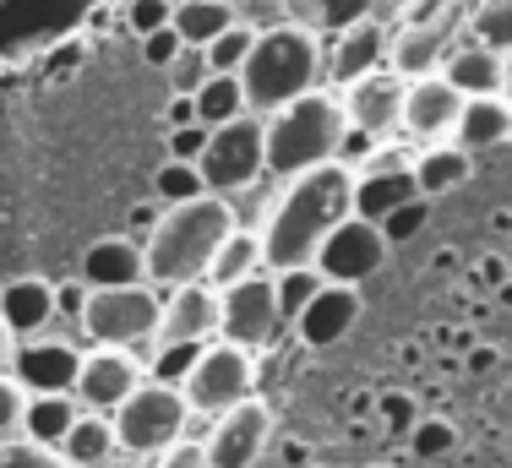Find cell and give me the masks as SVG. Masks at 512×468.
I'll return each mask as SVG.
<instances>
[{
	"mask_svg": "<svg viewBox=\"0 0 512 468\" xmlns=\"http://www.w3.org/2000/svg\"><path fill=\"white\" fill-rule=\"evenodd\" d=\"M420 196L425 191H420V180H414V164H382V169L355 175V213L376 218V224H387L398 207L420 202Z\"/></svg>",
	"mask_w": 512,
	"mask_h": 468,
	"instance_id": "44dd1931",
	"label": "cell"
},
{
	"mask_svg": "<svg viewBox=\"0 0 512 468\" xmlns=\"http://www.w3.org/2000/svg\"><path fill=\"white\" fill-rule=\"evenodd\" d=\"M158 468H207V441H169L164 452H158Z\"/></svg>",
	"mask_w": 512,
	"mask_h": 468,
	"instance_id": "ee69618b",
	"label": "cell"
},
{
	"mask_svg": "<svg viewBox=\"0 0 512 468\" xmlns=\"http://www.w3.org/2000/svg\"><path fill=\"white\" fill-rule=\"evenodd\" d=\"M284 6H289V0H240L235 11H240V22H251L256 33H267V28H278V22L289 17Z\"/></svg>",
	"mask_w": 512,
	"mask_h": 468,
	"instance_id": "7bdbcfd3",
	"label": "cell"
},
{
	"mask_svg": "<svg viewBox=\"0 0 512 468\" xmlns=\"http://www.w3.org/2000/svg\"><path fill=\"white\" fill-rule=\"evenodd\" d=\"M502 93L512 98V49H507V82H502Z\"/></svg>",
	"mask_w": 512,
	"mask_h": 468,
	"instance_id": "f907efd6",
	"label": "cell"
},
{
	"mask_svg": "<svg viewBox=\"0 0 512 468\" xmlns=\"http://www.w3.org/2000/svg\"><path fill=\"white\" fill-rule=\"evenodd\" d=\"M235 229V213L218 191H202L191 202H169L148 229V283L175 289V283L207 278V262L224 245V234Z\"/></svg>",
	"mask_w": 512,
	"mask_h": 468,
	"instance_id": "7a4b0ae2",
	"label": "cell"
},
{
	"mask_svg": "<svg viewBox=\"0 0 512 468\" xmlns=\"http://www.w3.org/2000/svg\"><path fill=\"white\" fill-rule=\"evenodd\" d=\"M207 71H213V66H207V55H202V49H191V44L169 60V82H175V93H197L207 82Z\"/></svg>",
	"mask_w": 512,
	"mask_h": 468,
	"instance_id": "ab89813d",
	"label": "cell"
},
{
	"mask_svg": "<svg viewBox=\"0 0 512 468\" xmlns=\"http://www.w3.org/2000/svg\"><path fill=\"white\" fill-rule=\"evenodd\" d=\"M355 322H360V283H322L289 327L300 332L306 349H333L355 332Z\"/></svg>",
	"mask_w": 512,
	"mask_h": 468,
	"instance_id": "9a60e30c",
	"label": "cell"
},
{
	"mask_svg": "<svg viewBox=\"0 0 512 468\" xmlns=\"http://www.w3.org/2000/svg\"><path fill=\"white\" fill-rule=\"evenodd\" d=\"M382 6H387V11H414L420 0H382Z\"/></svg>",
	"mask_w": 512,
	"mask_h": 468,
	"instance_id": "681fc988",
	"label": "cell"
},
{
	"mask_svg": "<svg viewBox=\"0 0 512 468\" xmlns=\"http://www.w3.org/2000/svg\"><path fill=\"white\" fill-rule=\"evenodd\" d=\"M458 109H463V93L442 77V71H425V77L404 82V131L409 137H420V142L453 137Z\"/></svg>",
	"mask_w": 512,
	"mask_h": 468,
	"instance_id": "e0dca14e",
	"label": "cell"
},
{
	"mask_svg": "<svg viewBox=\"0 0 512 468\" xmlns=\"http://www.w3.org/2000/svg\"><path fill=\"white\" fill-rule=\"evenodd\" d=\"M60 452H66L77 468H109V463H115V452H120L115 420H109V414H99V409H82L77 425H71L66 441H60Z\"/></svg>",
	"mask_w": 512,
	"mask_h": 468,
	"instance_id": "4316f807",
	"label": "cell"
},
{
	"mask_svg": "<svg viewBox=\"0 0 512 468\" xmlns=\"http://www.w3.org/2000/svg\"><path fill=\"white\" fill-rule=\"evenodd\" d=\"M82 305H88V283H55V316H71V322H82Z\"/></svg>",
	"mask_w": 512,
	"mask_h": 468,
	"instance_id": "bcb514c9",
	"label": "cell"
},
{
	"mask_svg": "<svg viewBox=\"0 0 512 468\" xmlns=\"http://www.w3.org/2000/svg\"><path fill=\"white\" fill-rule=\"evenodd\" d=\"M82 398L77 392H28V409H22V436L44 441V447H60L66 430L77 425Z\"/></svg>",
	"mask_w": 512,
	"mask_h": 468,
	"instance_id": "484cf974",
	"label": "cell"
},
{
	"mask_svg": "<svg viewBox=\"0 0 512 468\" xmlns=\"http://www.w3.org/2000/svg\"><path fill=\"white\" fill-rule=\"evenodd\" d=\"M169 6H180V0H169Z\"/></svg>",
	"mask_w": 512,
	"mask_h": 468,
	"instance_id": "f5cc1de1",
	"label": "cell"
},
{
	"mask_svg": "<svg viewBox=\"0 0 512 468\" xmlns=\"http://www.w3.org/2000/svg\"><path fill=\"white\" fill-rule=\"evenodd\" d=\"M142 381V365L131 360V349H115V343H99L93 354H82V371H77V398L82 409H99L109 414L115 403H126V392Z\"/></svg>",
	"mask_w": 512,
	"mask_h": 468,
	"instance_id": "ac0fdd59",
	"label": "cell"
},
{
	"mask_svg": "<svg viewBox=\"0 0 512 468\" xmlns=\"http://www.w3.org/2000/svg\"><path fill=\"white\" fill-rule=\"evenodd\" d=\"M463 6L453 0V6H436V17L425 11V17H414L409 28H398L393 33V44H387V66L398 71V77H425V71H442V60H447V49H453L458 39V28H463Z\"/></svg>",
	"mask_w": 512,
	"mask_h": 468,
	"instance_id": "8fae6325",
	"label": "cell"
},
{
	"mask_svg": "<svg viewBox=\"0 0 512 468\" xmlns=\"http://www.w3.org/2000/svg\"><path fill=\"white\" fill-rule=\"evenodd\" d=\"M224 6H240V0H224Z\"/></svg>",
	"mask_w": 512,
	"mask_h": 468,
	"instance_id": "816d5d0a",
	"label": "cell"
},
{
	"mask_svg": "<svg viewBox=\"0 0 512 468\" xmlns=\"http://www.w3.org/2000/svg\"><path fill=\"white\" fill-rule=\"evenodd\" d=\"M0 468H77L60 447H44V441H28V436H11L0 441Z\"/></svg>",
	"mask_w": 512,
	"mask_h": 468,
	"instance_id": "e575fe53",
	"label": "cell"
},
{
	"mask_svg": "<svg viewBox=\"0 0 512 468\" xmlns=\"http://www.w3.org/2000/svg\"><path fill=\"white\" fill-rule=\"evenodd\" d=\"M512 137V98L507 93H469L458 109L453 142L469 147V153H485V147H502Z\"/></svg>",
	"mask_w": 512,
	"mask_h": 468,
	"instance_id": "7402d4cb",
	"label": "cell"
},
{
	"mask_svg": "<svg viewBox=\"0 0 512 468\" xmlns=\"http://www.w3.org/2000/svg\"><path fill=\"white\" fill-rule=\"evenodd\" d=\"M180 33H175V22H169V28H153V33H142V60H148V66H158V71H169V60L180 55Z\"/></svg>",
	"mask_w": 512,
	"mask_h": 468,
	"instance_id": "b9f144b4",
	"label": "cell"
},
{
	"mask_svg": "<svg viewBox=\"0 0 512 468\" xmlns=\"http://www.w3.org/2000/svg\"><path fill=\"white\" fill-rule=\"evenodd\" d=\"M22 409H28V387L0 371V441L22 436Z\"/></svg>",
	"mask_w": 512,
	"mask_h": 468,
	"instance_id": "74e56055",
	"label": "cell"
},
{
	"mask_svg": "<svg viewBox=\"0 0 512 468\" xmlns=\"http://www.w3.org/2000/svg\"><path fill=\"white\" fill-rule=\"evenodd\" d=\"M191 120H197V98L175 93V98H169V126H191Z\"/></svg>",
	"mask_w": 512,
	"mask_h": 468,
	"instance_id": "7dc6e473",
	"label": "cell"
},
{
	"mask_svg": "<svg viewBox=\"0 0 512 468\" xmlns=\"http://www.w3.org/2000/svg\"><path fill=\"white\" fill-rule=\"evenodd\" d=\"M93 0H0V55H28L33 44H50Z\"/></svg>",
	"mask_w": 512,
	"mask_h": 468,
	"instance_id": "4fadbf2b",
	"label": "cell"
},
{
	"mask_svg": "<svg viewBox=\"0 0 512 468\" xmlns=\"http://www.w3.org/2000/svg\"><path fill=\"white\" fill-rule=\"evenodd\" d=\"M251 44H256V28L235 17L213 44L202 49V55H207V66H213V71H240V66H246V55H251Z\"/></svg>",
	"mask_w": 512,
	"mask_h": 468,
	"instance_id": "836d02e7",
	"label": "cell"
},
{
	"mask_svg": "<svg viewBox=\"0 0 512 468\" xmlns=\"http://www.w3.org/2000/svg\"><path fill=\"white\" fill-rule=\"evenodd\" d=\"M376 66H387V28L376 17H360V22H349V28H338L333 55H327L322 71L338 88H349V82H360L365 71H376Z\"/></svg>",
	"mask_w": 512,
	"mask_h": 468,
	"instance_id": "ffe728a7",
	"label": "cell"
},
{
	"mask_svg": "<svg viewBox=\"0 0 512 468\" xmlns=\"http://www.w3.org/2000/svg\"><path fill=\"white\" fill-rule=\"evenodd\" d=\"M376 11H382V0H306V22H327V28H349Z\"/></svg>",
	"mask_w": 512,
	"mask_h": 468,
	"instance_id": "8d00e7d4",
	"label": "cell"
},
{
	"mask_svg": "<svg viewBox=\"0 0 512 468\" xmlns=\"http://www.w3.org/2000/svg\"><path fill=\"white\" fill-rule=\"evenodd\" d=\"M197 354H202V343H164V349H158V360H153V376L158 381H186V371L191 365H197Z\"/></svg>",
	"mask_w": 512,
	"mask_h": 468,
	"instance_id": "f35d334b",
	"label": "cell"
},
{
	"mask_svg": "<svg viewBox=\"0 0 512 468\" xmlns=\"http://www.w3.org/2000/svg\"><path fill=\"white\" fill-rule=\"evenodd\" d=\"M469 39H480V44H491V49H512V0H474V11H469Z\"/></svg>",
	"mask_w": 512,
	"mask_h": 468,
	"instance_id": "1f68e13d",
	"label": "cell"
},
{
	"mask_svg": "<svg viewBox=\"0 0 512 468\" xmlns=\"http://www.w3.org/2000/svg\"><path fill=\"white\" fill-rule=\"evenodd\" d=\"M142 278H148V251H142L137 240L109 234V240H93L88 251H82V283H88V289H109V283H142Z\"/></svg>",
	"mask_w": 512,
	"mask_h": 468,
	"instance_id": "d4e9b609",
	"label": "cell"
},
{
	"mask_svg": "<svg viewBox=\"0 0 512 468\" xmlns=\"http://www.w3.org/2000/svg\"><path fill=\"white\" fill-rule=\"evenodd\" d=\"M273 441V409L262 398H240L235 409H224L213 420V436H207V468H256V458Z\"/></svg>",
	"mask_w": 512,
	"mask_h": 468,
	"instance_id": "7c38bea8",
	"label": "cell"
},
{
	"mask_svg": "<svg viewBox=\"0 0 512 468\" xmlns=\"http://www.w3.org/2000/svg\"><path fill=\"white\" fill-rule=\"evenodd\" d=\"M77 371H82V349H71L60 338H44V332H33V338H22L11 349V376L28 392H71L77 387Z\"/></svg>",
	"mask_w": 512,
	"mask_h": 468,
	"instance_id": "2e32d148",
	"label": "cell"
},
{
	"mask_svg": "<svg viewBox=\"0 0 512 468\" xmlns=\"http://www.w3.org/2000/svg\"><path fill=\"white\" fill-rule=\"evenodd\" d=\"M256 267H267L262 262V229H229L224 234V245L213 251V262H207V283L213 289H229V283H240V278H251Z\"/></svg>",
	"mask_w": 512,
	"mask_h": 468,
	"instance_id": "83f0119b",
	"label": "cell"
},
{
	"mask_svg": "<svg viewBox=\"0 0 512 468\" xmlns=\"http://www.w3.org/2000/svg\"><path fill=\"white\" fill-rule=\"evenodd\" d=\"M344 115L355 131H365V137H393V131L404 126V77H398L393 66L365 71L360 82L344 88Z\"/></svg>",
	"mask_w": 512,
	"mask_h": 468,
	"instance_id": "5bb4252c",
	"label": "cell"
},
{
	"mask_svg": "<svg viewBox=\"0 0 512 468\" xmlns=\"http://www.w3.org/2000/svg\"><path fill=\"white\" fill-rule=\"evenodd\" d=\"M153 191H158V202H191V196H202L207 191V180H202V169L191 164V158H169L164 169L153 175Z\"/></svg>",
	"mask_w": 512,
	"mask_h": 468,
	"instance_id": "d6a6232c",
	"label": "cell"
},
{
	"mask_svg": "<svg viewBox=\"0 0 512 468\" xmlns=\"http://www.w3.org/2000/svg\"><path fill=\"white\" fill-rule=\"evenodd\" d=\"M180 392H186L191 414L218 420L224 409H235L240 398L256 392V354L240 349V343H229V338L202 343V354H197V365L186 371V381H180Z\"/></svg>",
	"mask_w": 512,
	"mask_h": 468,
	"instance_id": "ba28073f",
	"label": "cell"
},
{
	"mask_svg": "<svg viewBox=\"0 0 512 468\" xmlns=\"http://www.w3.org/2000/svg\"><path fill=\"white\" fill-rule=\"evenodd\" d=\"M442 77L453 82L463 98H469V93H502L507 55H502V49H491V44H480V39L453 44V49H447V60H442Z\"/></svg>",
	"mask_w": 512,
	"mask_h": 468,
	"instance_id": "cb8c5ba5",
	"label": "cell"
},
{
	"mask_svg": "<svg viewBox=\"0 0 512 468\" xmlns=\"http://www.w3.org/2000/svg\"><path fill=\"white\" fill-rule=\"evenodd\" d=\"M469 169H474V153L469 147H425L420 158H414V180H420V191L425 196H447V191H458L463 180H469Z\"/></svg>",
	"mask_w": 512,
	"mask_h": 468,
	"instance_id": "f1b7e54d",
	"label": "cell"
},
{
	"mask_svg": "<svg viewBox=\"0 0 512 468\" xmlns=\"http://www.w3.org/2000/svg\"><path fill=\"white\" fill-rule=\"evenodd\" d=\"M191 98H197V120H202L207 131L251 109V104H246V88H240V71H207V82H202Z\"/></svg>",
	"mask_w": 512,
	"mask_h": 468,
	"instance_id": "4dcf8cb0",
	"label": "cell"
},
{
	"mask_svg": "<svg viewBox=\"0 0 512 468\" xmlns=\"http://www.w3.org/2000/svg\"><path fill=\"white\" fill-rule=\"evenodd\" d=\"M169 17H175V6L169 0H126V28L137 33H153V28H169Z\"/></svg>",
	"mask_w": 512,
	"mask_h": 468,
	"instance_id": "60d3db41",
	"label": "cell"
},
{
	"mask_svg": "<svg viewBox=\"0 0 512 468\" xmlns=\"http://www.w3.org/2000/svg\"><path fill=\"white\" fill-rule=\"evenodd\" d=\"M109 420H115V441H120L126 458H158L169 441L186 436L191 403H186V392H180L175 381L153 376V381H137V387L126 392V403L109 409Z\"/></svg>",
	"mask_w": 512,
	"mask_h": 468,
	"instance_id": "5b68a950",
	"label": "cell"
},
{
	"mask_svg": "<svg viewBox=\"0 0 512 468\" xmlns=\"http://www.w3.org/2000/svg\"><path fill=\"white\" fill-rule=\"evenodd\" d=\"M273 278H278V311H284V322H295L300 305H306L311 294L327 283L316 267H284V273H273Z\"/></svg>",
	"mask_w": 512,
	"mask_h": 468,
	"instance_id": "d590c367",
	"label": "cell"
},
{
	"mask_svg": "<svg viewBox=\"0 0 512 468\" xmlns=\"http://www.w3.org/2000/svg\"><path fill=\"white\" fill-rule=\"evenodd\" d=\"M158 322H164V294L148 278L88 289V305H82V332L93 343H115V349H137V343L158 338Z\"/></svg>",
	"mask_w": 512,
	"mask_h": 468,
	"instance_id": "8992f818",
	"label": "cell"
},
{
	"mask_svg": "<svg viewBox=\"0 0 512 468\" xmlns=\"http://www.w3.org/2000/svg\"><path fill=\"white\" fill-rule=\"evenodd\" d=\"M0 316L17 338H33V332H50L55 316V283L50 278H11L0 283Z\"/></svg>",
	"mask_w": 512,
	"mask_h": 468,
	"instance_id": "603a6c76",
	"label": "cell"
},
{
	"mask_svg": "<svg viewBox=\"0 0 512 468\" xmlns=\"http://www.w3.org/2000/svg\"><path fill=\"white\" fill-rule=\"evenodd\" d=\"M202 147H207V126H202V120H191V126H169V158H191V164H197Z\"/></svg>",
	"mask_w": 512,
	"mask_h": 468,
	"instance_id": "f6af8a7d",
	"label": "cell"
},
{
	"mask_svg": "<svg viewBox=\"0 0 512 468\" xmlns=\"http://www.w3.org/2000/svg\"><path fill=\"white\" fill-rule=\"evenodd\" d=\"M355 213V169L344 158L333 164H316L306 175H289L284 196L273 202L262 224V262L273 273L284 267H311L322 240L333 234L344 218Z\"/></svg>",
	"mask_w": 512,
	"mask_h": 468,
	"instance_id": "6da1fadb",
	"label": "cell"
},
{
	"mask_svg": "<svg viewBox=\"0 0 512 468\" xmlns=\"http://www.w3.org/2000/svg\"><path fill=\"white\" fill-rule=\"evenodd\" d=\"M311 267L327 283H365L371 273H382V267H387V229L376 224V218L349 213L344 224L322 240V251H316Z\"/></svg>",
	"mask_w": 512,
	"mask_h": 468,
	"instance_id": "30bf717a",
	"label": "cell"
},
{
	"mask_svg": "<svg viewBox=\"0 0 512 468\" xmlns=\"http://www.w3.org/2000/svg\"><path fill=\"white\" fill-rule=\"evenodd\" d=\"M240 11L235 6H224V0H180L175 6V33H180V44H191V49H207L218 39V33L229 28V22H235Z\"/></svg>",
	"mask_w": 512,
	"mask_h": 468,
	"instance_id": "f546056e",
	"label": "cell"
},
{
	"mask_svg": "<svg viewBox=\"0 0 512 468\" xmlns=\"http://www.w3.org/2000/svg\"><path fill=\"white\" fill-rule=\"evenodd\" d=\"M316 77H322V49H316V39L306 28H295V22H278V28L256 33L246 66H240L246 104L262 109V115H273L278 104L311 93Z\"/></svg>",
	"mask_w": 512,
	"mask_h": 468,
	"instance_id": "277c9868",
	"label": "cell"
},
{
	"mask_svg": "<svg viewBox=\"0 0 512 468\" xmlns=\"http://www.w3.org/2000/svg\"><path fill=\"white\" fill-rule=\"evenodd\" d=\"M197 169H202L207 191H218V196L246 191L256 175H267V115L262 109H246V115H235V120L207 131Z\"/></svg>",
	"mask_w": 512,
	"mask_h": 468,
	"instance_id": "52a82bcc",
	"label": "cell"
},
{
	"mask_svg": "<svg viewBox=\"0 0 512 468\" xmlns=\"http://www.w3.org/2000/svg\"><path fill=\"white\" fill-rule=\"evenodd\" d=\"M284 327L289 322H284V311H278L273 267H256L251 278L218 289V338H229V343H240V349L256 354V349H267Z\"/></svg>",
	"mask_w": 512,
	"mask_h": 468,
	"instance_id": "9c48e42d",
	"label": "cell"
},
{
	"mask_svg": "<svg viewBox=\"0 0 512 468\" xmlns=\"http://www.w3.org/2000/svg\"><path fill=\"white\" fill-rule=\"evenodd\" d=\"M218 338V289L207 278L175 283L164 300L158 343H213Z\"/></svg>",
	"mask_w": 512,
	"mask_h": 468,
	"instance_id": "d6986e66",
	"label": "cell"
},
{
	"mask_svg": "<svg viewBox=\"0 0 512 468\" xmlns=\"http://www.w3.org/2000/svg\"><path fill=\"white\" fill-rule=\"evenodd\" d=\"M11 349H17V332H11L6 316H0V371H11Z\"/></svg>",
	"mask_w": 512,
	"mask_h": 468,
	"instance_id": "c3c4849f",
	"label": "cell"
},
{
	"mask_svg": "<svg viewBox=\"0 0 512 468\" xmlns=\"http://www.w3.org/2000/svg\"><path fill=\"white\" fill-rule=\"evenodd\" d=\"M344 137H349L344 98H333L322 88L289 98V104H278L267 115V175L289 180L316 164H333L344 153Z\"/></svg>",
	"mask_w": 512,
	"mask_h": 468,
	"instance_id": "3957f363",
	"label": "cell"
}]
</instances>
